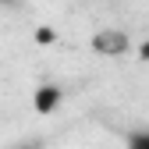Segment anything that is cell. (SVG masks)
Segmentation results:
<instances>
[{"mask_svg": "<svg viewBox=\"0 0 149 149\" xmlns=\"http://www.w3.org/2000/svg\"><path fill=\"white\" fill-rule=\"evenodd\" d=\"M128 149H149V132H135L128 139Z\"/></svg>", "mask_w": 149, "mask_h": 149, "instance_id": "3", "label": "cell"}, {"mask_svg": "<svg viewBox=\"0 0 149 149\" xmlns=\"http://www.w3.org/2000/svg\"><path fill=\"white\" fill-rule=\"evenodd\" d=\"M135 46L139 43L124 29H117V25H103V29L92 32V39H89V50L100 53V57H128V53H135Z\"/></svg>", "mask_w": 149, "mask_h": 149, "instance_id": "1", "label": "cell"}, {"mask_svg": "<svg viewBox=\"0 0 149 149\" xmlns=\"http://www.w3.org/2000/svg\"><path fill=\"white\" fill-rule=\"evenodd\" d=\"M14 149H39V146H36V142H25V146H14Z\"/></svg>", "mask_w": 149, "mask_h": 149, "instance_id": "6", "label": "cell"}, {"mask_svg": "<svg viewBox=\"0 0 149 149\" xmlns=\"http://www.w3.org/2000/svg\"><path fill=\"white\" fill-rule=\"evenodd\" d=\"M36 39H39V43H53V32H50V29H39V32H36Z\"/></svg>", "mask_w": 149, "mask_h": 149, "instance_id": "5", "label": "cell"}, {"mask_svg": "<svg viewBox=\"0 0 149 149\" xmlns=\"http://www.w3.org/2000/svg\"><path fill=\"white\" fill-rule=\"evenodd\" d=\"M135 57H139L142 64H149V36H146V39H142V43L135 46Z\"/></svg>", "mask_w": 149, "mask_h": 149, "instance_id": "4", "label": "cell"}, {"mask_svg": "<svg viewBox=\"0 0 149 149\" xmlns=\"http://www.w3.org/2000/svg\"><path fill=\"white\" fill-rule=\"evenodd\" d=\"M61 103H64V89L53 85V82H46V85H39L32 92V110L36 114H57Z\"/></svg>", "mask_w": 149, "mask_h": 149, "instance_id": "2", "label": "cell"}]
</instances>
